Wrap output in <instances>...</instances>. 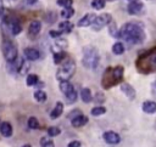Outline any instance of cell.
Masks as SVG:
<instances>
[{"label": "cell", "mask_w": 156, "mask_h": 147, "mask_svg": "<svg viewBox=\"0 0 156 147\" xmlns=\"http://www.w3.org/2000/svg\"><path fill=\"white\" fill-rule=\"evenodd\" d=\"M118 38L124 39L129 44H140L145 39V33L140 23L128 22L118 30Z\"/></svg>", "instance_id": "cell-1"}, {"label": "cell", "mask_w": 156, "mask_h": 147, "mask_svg": "<svg viewBox=\"0 0 156 147\" xmlns=\"http://www.w3.org/2000/svg\"><path fill=\"white\" fill-rule=\"evenodd\" d=\"M123 72H124V68L122 66L107 68L105 72V75L102 78V86H105L107 89L115 84H119L123 79Z\"/></svg>", "instance_id": "cell-2"}, {"label": "cell", "mask_w": 156, "mask_h": 147, "mask_svg": "<svg viewBox=\"0 0 156 147\" xmlns=\"http://www.w3.org/2000/svg\"><path fill=\"white\" fill-rule=\"evenodd\" d=\"M99 61H100V55L96 47L89 45L83 49V58H82L83 67L88 69H94L98 67Z\"/></svg>", "instance_id": "cell-3"}, {"label": "cell", "mask_w": 156, "mask_h": 147, "mask_svg": "<svg viewBox=\"0 0 156 147\" xmlns=\"http://www.w3.org/2000/svg\"><path fill=\"white\" fill-rule=\"evenodd\" d=\"M74 72H76V63H74L73 60L68 58L57 69L56 78H57L58 81H68L72 78V75L74 74Z\"/></svg>", "instance_id": "cell-4"}, {"label": "cell", "mask_w": 156, "mask_h": 147, "mask_svg": "<svg viewBox=\"0 0 156 147\" xmlns=\"http://www.w3.org/2000/svg\"><path fill=\"white\" fill-rule=\"evenodd\" d=\"M1 49H2L4 57H5V60L9 63H13L17 60L18 51H17V46L15 45L13 41H11V40H4Z\"/></svg>", "instance_id": "cell-5"}, {"label": "cell", "mask_w": 156, "mask_h": 147, "mask_svg": "<svg viewBox=\"0 0 156 147\" xmlns=\"http://www.w3.org/2000/svg\"><path fill=\"white\" fill-rule=\"evenodd\" d=\"M112 22V16H111V13H102V15H100V16H96L95 17V21L93 22V29L94 30H100V29H102L104 27H106V26H108L110 23Z\"/></svg>", "instance_id": "cell-6"}, {"label": "cell", "mask_w": 156, "mask_h": 147, "mask_svg": "<svg viewBox=\"0 0 156 147\" xmlns=\"http://www.w3.org/2000/svg\"><path fill=\"white\" fill-rule=\"evenodd\" d=\"M23 55L26 57V60L28 61H38L40 58V51L38 49H34V47H27L23 50Z\"/></svg>", "instance_id": "cell-7"}, {"label": "cell", "mask_w": 156, "mask_h": 147, "mask_svg": "<svg viewBox=\"0 0 156 147\" xmlns=\"http://www.w3.org/2000/svg\"><path fill=\"white\" fill-rule=\"evenodd\" d=\"M127 10L129 15H139L143 10V2L140 0H130Z\"/></svg>", "instance_id": "cell-8"}, {"label": "cell", "mask_w": 156, "mask_h": 147, "mask_svg": "<svg viewBox=\"0 0 156 147\" xmlns=\"http://www.w3.org/2000/svg\"><path fill=\"white\" fill-rule=\"evenodd\" d=\"M119 89H121V91H122L129 100H134V98H135V95H136L135 89H134L132 85H129L128 83H121Z\"/></svg>", "instance_id": "cell-9"}, {"label": "cell", "mask_w": 156, "mask_h": 147, "mask_svg": "<svg viewBox=\"0 0 156 147\" xmlns=\"http://www.w3.org/2000/svg\"><path fill=\"white\" fill-rule=\"evenodd\" d=\"M95 15L94 13H87V15H84L79 21H78V23H77V26L78 27H80V28H84V27H89V26H91L93 24V22L95 21Z\"/></svg>", "instance_id": "cell-10"}, {"label": "cell", "mask_w": 156, "mask_h": 147, "mask_svg": "<svg viewBox=\"0 0 156 147\" xmlns=\"http://www.w3.org/2000/svg\"><path fill=\"white\" fill-rule=\"evenodd\" d=\"M104 140L110 145H117V143H119L121 137L115 131H106V132H104Z\"/></svg>", "instance_id": "cell-11"}, {"label": "cell", "mask_w": 156, "mask_h": 147, "mask_svg": "<svg viewBox=\"0 0 156 147\" xmlns=\"http://www.w3.org/2000/svg\"><path fill=\"white\" fill-rule=\"evenodd\" d=\"M7 28L10 29L12 35H18L22 32V26L17 19H10L7 21Z\"/></svg>", "instance_id": "cell-12"}, {"label": "cell", "mask_w": 156, "mask_h": 147, "mask_svg": "<svg viewBox=\"0 0 156 147\" xmlns=\"http://www.w3.org/2000/svg\"><path fill=\"white\" fill-rule=\"evenodd\" d=\"M41 30V22L38 21V19H34L29 23V27H28V34L30 36H35L40 33Z\"/></svg>", "instance_id": "cell-13"}, {"label": "cell", "mask_w": 156, "mask_h": 147, "mask_svg": "<svg viewBox=\"0 0 156 147\" xmlns=\"http://www.w3.org/2000/svg\"><path fill=\"white\" fill-rule=\"evenodd\" d=\"M60 90H61V92L65 95V97H66L67 95H69V94H72V92L76 91V90H74V86H73L69 81H60Z\"/></svg>", "instance_id": "cell-14"}, {"label": "cell", "mask_w": 156, "mask_h": 147, "mask_svg": "<svg viewBox=\"0 0 156 147\" xmlns=\"http://www.w3.org/2000/svg\"><path fill=\"white\" fill-rule=\"evenodd\" d=\"M62 112H63V103L61 101H58V102H56L55 107L52 108V111L50 113V118L51 119H56L62 114Z\"/></svg>", "instance_id": "cell-15"}, {"label": "cell", "mask_w": 156, "mask_h": 147, "mask_svg": "<svg viewBox=\"0 0 156 147\" xmlns=\"http://www.w3.org/2000/svg\"><path fill=\"white\" fill-rule=\"evenodd\" d=\"M141 108H143V111H144L145 113H147V114H152V113L156 112V102H155V101H150V100H147V101H145V102L143 103Z\"/></svg>", "instance_id": "cell-16"}, {"label": "cell", "mask_w": 156, "mask_h": 147, "mask_svg": "<svg viewBox=\"0 0 156 147\" xmlns=\"http://www.w3.org/2000/svg\"><path fill=\"white\" fill-rule=\"evenodd\" d=\"M88 117L87 115H83V114H80V115H78V117H76V118H73L72 119V126H74V128H80V126H83V125H85L87 123H88Z\"/></svg>", "instance_id": "cell-17"}, {"label": "cell", "mask_w": 156, "mask_h": 147, "mask_svg": "<svg viewBox=\"0 0 156 147\" xmlns=\"http://www.w3.org/2000/svg\"><path fill=\"white\" fill-rule=\"evenodd\" d=\"M0 132L5 137H10L12 135V126L9 121H2L0 124Z\"/></svg>", "instance_id": "cell-18"}, {"label": "cell", "mask_w": 156, "mask_h": 147, "mask_svg": "<svg viewBox=\"0 0 156 147\" xmlns=\"http://www.w3.org/2000/svg\"><path fill=\"white\" fill-rule=\"evenodd\" d=\"M80 98H82V101L85 102V103L91 102V101H93V95H91L90 89H88V87L82 89V91H80Z\"/></svg>", "instance_id": "cell-19"}, {"label": "cell", "mask_w": 156, "mask_h": 147, "mask_svg": "<svg viewBox=\"0 0 156 147\" xmlns=\"http://www.w3.org/2000/svg\"><path fill=\"white\" fill-rule=\"evenodd\" d=\"M73 24L69 22V21H63V22H61L60 24H58V30H61L62 33H69L72 29H73Z\"/></svg>", "instance_id": "cell-20"}, {"label": "cell", "mask_w": 156, "mask_h": 147, "mask_svg": "<svg viewBox=\"0 0 156 147\" xmlns=\"http://www.w3.org/2000/svg\"><path fill=\"white\" fill-rule=\"evenodd\" d=\"M124 45H123V43H115L113 44V46H112V52L115 53V55H122L123 52H124Z\"/></svg>", "instance_id": "cell-21"}, {"label": "cell", "mask_w": 156, "mask_h": 147, "mask_svg": "<svg viewBox=\"0 0 156 147\" xmlns=\"http://www.w3.org/2000/svg\"><path fill=\"white\" fill-rule=\"evenodd\" d=\"M90 113H91V115H94V117H100V115H102V114L106 113V108H105L104 106H96V107L91 108Z\"/></svg>", "instance_id": "cell-22"}, {"label": "cell", "mask_w": 156, "mask_h": 147, "mask_svg": "<svg viewBox=\"0 0 156 147\" xmlns=\"http://www.w3.org/2000/svg\"><path fill=\"white\" fill-rule=\"evenodd\" d=\"M34 98H35V101H38V102H44V101H46L48 96H46V92H45V91H43V90H37V91L34 92Z\"/></svg>", "instance_id": "cell-23"}, {"label": "cell", "mask_w": 156, "mask_h": 147, "mask_svg": "<svg viewBox=\"0 0 156 147\" xmlns=\"http://www.w3.org/2000/svg\"><path fill=\"white\" fill-rule=\"evenodd\" d=\"M73 15H74V9L73 7H66V9H63L61 11V17L65 18V19L71 18Z\"/></svg>", "instance_id": "cell-24"}, {"label": "cell", "mask_w": 156, "mask_h": 147, "mask_svg": "<svg viewBox=\"0 0 156 147\" xmlns=\"http://www.w3.org/2000/svg\"><path fill=\"white\" fill-rule=\"evenodd\" d=\"M39 81V78L37 74H28L27 75V85L28 86H35V84Z\"/></svg>", "instance_id": "cell-25"}, {"label": "cell", "mask_w": 156, "mask_h": 147, "mask_svg": "<svg viewBox=\"0 0 156 147\" xmlns=\"http://www.w3.org/2000/svg\"><path fill=\"white\" fill-rule=\"evenodd\" d=\"M105 4H106V0H91L90 5L93 9L95 10H101L105 7Z\"/></svg>", "instance_id": "cell-26"}, {"label": "cell", "mask_w": 156, "mask_h": 147, "mask_svg": "<svg viewBox=\"0 0 156 147\" xmlns=\"http://www.w3.org/2000/svg\"><path fill=\"white\" fill-rule=\"evenodd\" d=\"M40 146L41 147H55L54 141L50 140L49 137H41L40 138Z\"/></svg>", "instance_id": "cell-27"}, {"label": "cell", "mask_w": 156, "mask_h": 147, "mask_svg": "<svg viewBox=\"0 0 156 147\" xmlns=\"http://www.w3.org/2000/svg\"><path fill=\"white\" fill-rule=\"evenodd\" d=\"M60 132H61V130H60V128H57V126H50V128L48 129V135H49L50 137H55V136L60 135Z\"/></svg>", "instance_id": "cell-28"}, {"label": "cell", "mask_w": 156, "mask_h": 147, "mask_svg": "<svg viewBox=\"0 0 156 147\" xmlns=\"http://www.w3.org/2000/svg\"><path fill=\"white\" fill-rule=\"evenodd\" d=\"M52 58H54V62H55L56 64H60V63L63 61V58H65V53H63L62 51H60V52H55Z\"/></svg>", "instance_id": "cell-29"}, {"label": "cell", "mask_w": 156, "mask_h": 147, "mask_svg": "<svg viewBox=\"0 0 156 147\" xmlns=\"http://www.w3.org/2000/svg\"><path fill=\"white\" fill-rule=\"evenodd\" d=\"M28 126H29L30 129H38V128H39V121H38V119H37L35 117H30V118L28 119Z\"/></svg>", "instance_id": "cell-30"}, {"label": "cell", "mask_w": 156, "mask_h": 147, "mask_svg": "<svg viewBox=\"0 0 156 147\" xmlns=\"http://www.w3.org/2000/svg\"><path fill=\"white\" fill-rule=\"evenodd\" d=\"M73 0H57V5L66 9V7H72Z\"/></svg>", "instance_id": "cell-31"}, {"label": "cell", "mask_w": 156, "mask_h": 147, "mask_svg": "<svg viewBox=\"0 0 156 147\" xmlns=\"http://www.w3.org/2000/svg\"><path fill=\"white\" fill-rule=\"evenodd\" d=\"M49 34H50V36H51V38L57 39V38H61V35H62L63 33H62L61 30H54V29H52V30H50V32H49Z\"/></svg>", "instance_id": "cell-32"}, {"label": "cell", "mask_w": 156, "mask_h": 147, "mask_svg": "<svg viewBox=\"0 0 156 147\" xmlns=\"http://www.w3.org/2000/svg\"><path fill=\"white\" fill-rule=\"evenodd\" d=\"M56 44H57V46H60V47H67V45H68V41H67L66 39H61V38H57V39H56Z\"/></svg>", "instance_id": "cell-33"}, {"label": "cell", "mask_w": 156, "mask_h": 147, "mask_svg": "<svg viewBox=\"0 0 156 147\" xmlns=\"http://www.w3.org/2000/svg\"><path fill=\"white\" fill-rule=\"evenodd\" d=\"M78 115H80V111H79V109H74V111H72V112H71V113H69L67 117H68V118L72 120L73 118H76V117H78Z\"/></svg>", "instance_id": "cell-34"}, {"label": "cell", "mask_w": 156, "mask_h": 147, "mask_svg": "<svg viewBox=\"0 0 156 147\" xmlns=\"http://www.w3.org/2000/svg\"><path fill=\"white\" fill-rule=\"evenodd\" d=\"M151 94H152V96L156 98V79L152 81V84H151Z\"/></svg>", "instance_id": "cell-35"}, {"label": "cell", "mask_w": 156, "mask_h": 147, "mask_svg": "<svg viewBox=\"0 0 156 147\" xmlns=\"http://www.w3.org/2000/svg\"><path fill=\"white\" fill-rule=\"evenodd\" d=\"M80 142L79 141H77V140H74V141H71L69 143H68V147H80Z\"/></svg>", "instance_id": "cell-36"}, {"label": "cell", "mask_w": 156, "mask_h": 147, "mask_svg": "<svg viewBox=\"0 0 156 147\" xmlns=\"http://www.w3.org/2000/svg\"><path fill=\"white\" fill-rule=\"evenodd\" d=\"M104 100H105L104 95H101V94H96V97H95V102H99V103H101V102H104Z\"/></svg>", "instance_id": "cell-37"}, {"label": "cell", "mask_w": 156, "mask_h": 147, "mask_svg": "<svg viewBox=\"0 0 156 147\" xmlns=\"http://www.w3.org/2000/svg\"><path fill=\"white\" fill-rule=\"evenodd\" d=\"M37 1H38V0H27V2H28L29 5H34Z\"/></svg>", "instance_id": "cell-38"}, {"label": "cell", "mask_w": 156, "mask_h": 147, "mask_svg": "<svg viewBox=\"0 0 156 147\" xmlns=\"http://www.w3.org/2000/svg\"><path fill=\"white\" fill-rule=\"evenodd\" d=\"M22 147H32V146H30V145H28V143H26V145H23Z\"/></svg>", "instance_id": "cell-39"}, {"label": "cell", "mask_w": 156, "mask_h": 147, "mask_svg": "<svg viewBox=\"0 0 156 147\" xmlns=\"http://www.w3.org/2000/svg\"><path fill=\"white\" fill-rule=\"evenodd\" d=\"M106 1H116V0H106Z\"/></svg>", "instance_id": "cell-40"}, {"label": "cell", "mask_w": 156, "mask_h": 147, "mask_svg": "<svg viewBox=\"0 0 156 147\" xmlns=\"http://www.w3.org/2000/svg\"><path fill=\"white\" fill-rule=\"evenodd\" d=\"M129 1H130V0H129Z\"/></svg>", "instance_id": "cell-41"}]
</instances>
